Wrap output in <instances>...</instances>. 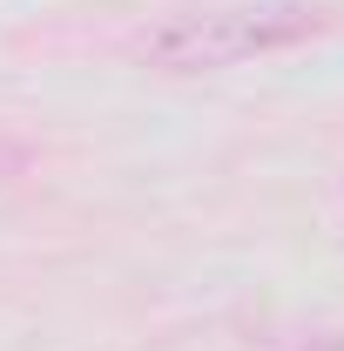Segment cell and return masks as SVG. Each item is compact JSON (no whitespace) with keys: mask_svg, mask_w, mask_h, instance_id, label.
I'll use <instances>...</instances> for the list:
<instances>
[{"mask_svg":"<svg viewBox=\"0 0 344 351\" xmlns=\"http://www.w3.org/2000/svg\"><path fill=\"white\" fill-rule=\"evenodd\" d=\"M27 162H34V149H27L21 135H0V182H14V176H27Z\"/></svg>","mask_w":344,"mask_h":351,"instance_id":"2","label":"cell"},{"mask_svg":"<svg viewBox=\"0 0 344 351\" xmlns=\"http://www.w3.org/2000/svg\"><path fill=\"white\" fill-rule=\"evenodd\" d=\"M324 27V7H304V0H257V7H196V14H175L162 21L142 54L169 75H210V68H236V61H257L277 47H297Z\"/></svg>","mask_w":344,"mask_h":351,"instance_id":"1","label":"cell"}]
</instances>
